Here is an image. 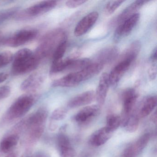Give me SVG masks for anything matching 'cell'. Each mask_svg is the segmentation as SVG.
<instances>
[{
  "label": "cell",
  "mask_w": 157,
  "mask_h": 157,
  "mask_svg": "<svg viewBox=\"0 0 157 157\" xmlns=\"http://www.w3.org/2000/svg\"><path fill=\"white\" fill-rule=\"evenodd\" d=\"M37 98V95L34 94H26L18 97L2 117L0 124H10L25 115L34 105Z\"/></svg>",
  "instance_id": "cell-1"
},
{
  "label": "cell",
  "mask_w": 157,
  "mask_h": 157,
  "mask_svg": "<svg viewBox=\"0 0 157 157\" xmlns=\"http://www.w3.org/2000/svg\"><path fill=\"white\" fill-rule=\"evenodd\" d=\"M104 67L103 65L99 62L91 63L83 69L71 72L56 80L51 85L52 87L62 88L75 87L97 75L101 71Z\"/></svg>",
  "instance_id": "cell-2"
},
{
  "label": "cell",
  "mask_w": 157,
  "mask_h": 157,
  "mask_svg": "<svg viewBox=\"0 0 157 157\" xmlns=\"http://www.w3.org/2000/svg\"><path fill=\"white\" fill-rule=\"evenodd\" d=\"M41 61L31 49H20L13 56L12 74L19 76L29 73L35 70Z\"/></svg>",
  "instance_id": "cell-3"
},
{
  "label": "cell",
  "mask_w": 157,
  "mask_h": 157,
  "mask_svg": "<svg viewBox=\"0 0 157 157\" xmlns=\"http://www.w3.org/2000/svg\"><path fill=\"white\" fill-rule=\"evenodd\" d=\"M67 37L66 33L62 29L50 31L41 38L34 52L35 55L41 61L51 54L53 55L57 47L62 41L67 39Z\"/></svg>",
  "instance_id": "cell-4"
},
{
  "label": "cell",
  "mask_w": 157,
  "mask_h": 157,
  "mask_svg": "<svg viewBox=\"0 0 157 157\" xmlns=\"http://www.w3.org/2000/svg\"><path fill=\"white\" fill-rule=\"evenodd\" d=\"M57 5V2L56 1L41 2L18 12L14 15V19L20 21L32 20L52 10Z\"/></svg>",
  "instance_id": "cell-5"
},
{
  "label": "cell",
  "mask_w": 157,
  "mask_h": 157,
  "mask_svg": "<svg viewBox=\"0 0 157 157\" xmlns=\"http://www.w3.org/2000/svg\"><path fill=\"white\" fill-rule=\"evenodd\" d=\"M38 34V30L35 28L23 29L17 31L9 37L2 38L0 45L10 47H18L34 40Z\"/></svg>",
  "instance_id": "cell-6"
},
{
  "label": "cell",
  "mask_w": 157,
  "mask_h": 157,
  "mask_svg": "<svg viewBox=\"0 0 157 157\" xmlns=\"http://www.w3.org/2000/svg\"><path fill=\"white\" fill-rule=\"evenodd\" d=\"M138 95L136 90L132 88L125 90L122 94L123 111L121 117V124L124 126L128 117L133 112Z\"/></svg>",
  "instance_id": "cell-7"
},
{
  "label": "cell",
  "mask_w": 157,
  "mask_h": 157,
  "mask_svg": "<svg viewBox=\"0 0 157 157\" xmlns=\"http://www.w3.org/2000/svg\"><path fill=\"white\" fill-rule=\"evenodd\" d=\"M140 14L138 13L133 14L118 25L114 34L113 39L116 43L128 36L135 28L138 22Z\"/></svg>",
  "instance_id": "cell-8"
},
{
  "label": "cell",
  "mask_w": 157,
  "mask_h": 157,
  "mask_svg": "<svg viewBox=\"0 0 157 157\" xmlns=\"http://www.w3.org/2000/svg\"><path fill=\"white\" fill-rule=\"evenodd\" d=\"M151 135L147 133L140 137L134 143L124 151L121 157H136L147 146L150 139Z\"/></svg>",
  "instance_id": "cell-9"
},
{
  "label": "cell",
  "mask_w": 157,
  "mask_h": 157,
  "mask_svg": "<svg viewBox=\"0 0 157 157\" xmlns=\"http://www.w3.org/2000/svg\"><path fill=\"white\" fill-rule=\"evenodd\" d=\"M44 81L43 74L40 72H34L22 82L21 90L27 94H34L43 85Z\"/></svg>",
  "instance_id": "cell-10"
},
{
  "label": "cell",
  "mask_w": 157,
  "mask_h": 157,
  "mask_svg": "<svg viewBox=\"0 0 157 157\" xmlns=\"http://www.w3.org/2000/svg\"><path fill=\"white\" fill-rule=\"evenodd\" d=\"M134 61L128 59H120L111 71L110 74H108L110 85L114 86L117 84Z\"/></svg>",
  "instance_id": "cell-11"
},
{
  "label": "cell",
  "mask_w": 157,
  "mask_h": 157,
  "mask_svg": "<svg viewBox=\"0 0 157 157\" xmlns=\"http://www.w3.org/2000/svg\"><path fill=\"white\" fill-rule=\"evenodd\" d=\"M99 17V13L94 11L87 14L78 23L74 29L76 36H81L86 34L95 24Z\"/></svg>",
  "instance_id": "cell-12"
},
{
  "label": "cell",
  "mask_w": 157,
  "mask_h": 157,
  "mask_svg": "<svg viewBox=\"0 0 157 157\" xmlns=\"http://www.w3.org/2000/svg\"><path fill=\"white\" fill-rule=\"evenodd\" d=\"M62 129L57 138L58 147L60 157H75L76 152L71 144L69 138Z\"/></svg>",
  "instance_id": "cell-13"
},
{
  "label": "cell",
  "mask_w": 157,
  "mask_h": 157,
  "mask_svg": "<svg viewBox=\"0 0 157 157\" xmlns=\"http://www.w3.org/2000/svg\"><path fill=\"white\" fill-rule=\"evenodd\" d=\"M109 76L106 72L102 73L100 77L98 87L95 93V99L99 106L104 104L110 87Z\"/></svg>",
  "instance_id": "cell-14"
},
{
  "label": "cell",
  "mask_w": 157,
  "mask_h": 157,
  "mask_svg": "<svg viewBox=\"0 0 157 157\" xmlns=\"http://www.w3.org/2000/svg\"><path fill=\"white\" fill-rule=\"evenodd\" d=\"M95 92L87 91L78 94L71 99L67 103L69 108H75L90 104L95 100Z\"/></svg>",
  "instance_id": "cell-15"
},
{
  "label": "cell",
  "mask_w": 157,
  "mask_h": 157,
  "mask_svg": "<svg viewBox=\"0 0 157 157\" xmlns=\"http://www.w3.org/2000/svg\"><path fill=\"white\" fill-rule=\"evenodd\" d=\"M20 139V135L11 131L0 142V153H9L12 152L18 145Z\"/></svg>",
  "instance_id": "cell-16"
},
{
  "label": "cell",
  "mask_w": 157,
  "mask_h": 157,
  "mask_svg": "<svg viewBox=\"0 0 157 157\" xmlns=\"http://www.w3.org/2000/svg\"><path fill=\"white\" fill-rule=\"evenodd\" d=\"M100 112V106L93 105L85 106L75 115V120L78 123H84L98 115Z\"/></svg>",
  "instance_id": "cell-17"
},
{
  "label": "cell",
  "mask_w": 157,
  "mask_h": 157,
  "mask_svg": "<svg viewBox=\"0 0 157 157\" xmlns=\"http://www.w3.org/2000/svg\"><path fill=\"white\" fill-rule=\"evenodd\" d=\"M113 133L104 127L96 130L92 134L89 140L90 144L94 147H100L105 144L112 137Z\"/></svg>",
  "instance_id": "cell-18"
},
{
  "label": "cell",
  "mask_w": 157,
  "mask_h": 157,
  "mask_svg": "<svg viewBox=\"0 0 157 157\" xmlns=\"http://www.w3.org/2000/svg\"><path fill=\"white\" fill-rule=\"evenodd\" d=\"M148 2L144 0H138L132 2L118 15L116 18V23L119 25L133 14L137 13V11L139 10Z\"/></svg>",
  "instance_id": "cell-19"
},
{
  "label": "cell",
  "mask_w": 157,
  "mask_h": 157,
  "mask_svg": "<svg viewBox=\"0 0 157 157\" xmlns=\"http://www.w3.org/2000/svg\"><path fill=\"white\" fill-rule=\"evenodd\" d=\"M118 51L115 47H110L102 50L97 57L96 62L101 63L104 66L105 64L109 63L116 58L118 56Z\"/></svg>",
  "instance_id": "cell-20"
},
{
  "label": "cell",
  "mask_w": 157,
  "mask_h": 157,
  "mask_svg": "<svg viewBox=\"0 0 157 157\" xmlns=\"http://www.w3.org/2000/svg\"><path fill=\"white\" fill-rule=\"evenodd\" d=\"M156 96L147 97L143 102L139 111L138 112L140 117H145L148 116L157 106Z\"/></svg>",
  "instance_id": "cell-21"
},
{
  "label": "cell",
  "mask_w": 157,
  "mask_h": 157,
  "mask_svg": "<svg viewBox=\"0 0 157 157\" xmlns=\"http://www.w3.org/2000/svg\"><path fill=\"white\" fill-rule=\"evenodd\" d=\"M141 47V44L140 41L138 40L134 41L123 53L121 59H128L134 61L138 56Z\"/></svg>",
  "instance_id": "cell-22"
},
{
  "label": "cell",
  "mask_w": 157,
  "mask_h": 157,
  "mask_svg": "<svg viewBox=\"0 0 157 157\" xmlns=\"http://www.w3.org/2000/svg\"><path fill=\"white\" fill-rule=\"evenodd\" d=\"M140 118V117L138 112H132L123 127L128 132L130 133L135 132L138 128Z\"/></svg>",
  "instance_id": "cell-23"
},
{
  "label": "cell",
  "mask_w": 157,
  "mask_h": 157,
  "mask_svg": "<svg viewBox=\"0 0 157 157\" xmlns=\"http://www.w3.org/2000/svg\"><path fill=\"white\" fill-rule=\"evenodd\" d=\"M121 124V116L116 114H110L106 117L105 128L110 132L113 133Z\"/></svg>",
  "instance_id": "cell-24"
},
{
  "label": "cell",
  "mask_w": 157,
  "mask_h": 157,
  "mask_svg": "<svg viewBox=\"0 0 157 157\" xmlns=\"http://www.w3.org/2000/svg\"><path fill=\"white\" fill-rule=\"evenodd\" d=\"M67 39L63 40L57 47L53 54L52 63L58 62L63 59L65 52L67 50Z\"/></svg>",
  "instance_id": "cell-25"
},
{
  "label": "cell",
  "mask_w": 157,
  "mask_h": 157,
  "mask_svg": "<svg viewBox=\"0 0 157 157\" xmlns=\"http://www.w3.org/2000/svg\"><path fill=\"white\" fill-rule=\"evenodd\" d=\"M19 10V7H13L0 11V25L14 16Z\"/></svg>",
  "instance_id": "cell-26"
},
{
  "label": "cell",
  "mask_w": 157,
  "mask_h": 157,
  "mask_svg": "<svg viewBox=\"0 0 157 157\" xmlns=\"http://www.w3.org/2000/svg\"><path fill=\"white\" fill-rule=\"evenodd\" d=\"M124 1H111L108 2L104 9V13L106 16H109L113 13L116 10L122 5Z\"/></svg>",
  "instance_id": "cell-27"
},
{
  "label": "cell",
  "mask_w": 157,
  "mask_h": 157,
  "mask_svg": "<svg viewBox=\"0 0 157 157\" xmlns=\"http://www.w3.org/2000/svg\"><path fill=\"white\" fill-rule=\"evenodd\" d=\"M68 110L64 107H60L53 111L50 116V120L53 121H60L63 120L67 116Z\"/></svg>",
  "instance_id": "cell-28"
},
{
  "label": "cell",
  "mask_w": 157,
  "mask_h": 157,
  "mask_svg": "<svg viewBox=\"0 0 157 157\" xmlns=\"http://www.w3.org/2000/svg\"><path fill=\"white\" fill-rule=\"evenodd\" d=\"M13 55L10 51H4L0 53V68L8 65L13 60Z\"/></svg>",
  "instance_id": "cell-29"
},
{
  "label": "cell",
  "mask_w": 157,
  "mask_h": 157,
  "mask_svg": "<svg viewBox=\"0 0 157 157\" xmlns=\"http://www.w3.org/2000/svg\"><path fill=\"white\" fill-rule=\"evenodd\" d=\"M11 92V88L9 86L0 87V100L8 98Z\"/></svg>",
  "instance_id": "cell-30"
},
{
  "label": "cell",
  "mask_w": 157,
  "mask_h": 157,
  "mask_svg": "<svg viewBox=\"0 0 157 157\" xmlns=\"http://www.w3.org/2000/svg\"><path fill=\"white\" fill-rule=\"evenodd\" d=\"M84 0H78V1H68L66 2V5L68 8L71 9H75L79 7L86 2Z\"/></svg>",
  "instance_id": "cell-31"
},
{
  "label": "cell",
  "mask_w": 157,
  "mask_h": 157,
  "mask_svg": "<svg viewBox=\"0 0 157 157\" xmlns=\"http://www.w3.org/2000/svg\"><path fill=\"white\" fill-rule=\"evenodd\" d=\"M157 62H151V64L148 70V75L150 78L154 80L157 75Z\"/></svg>",
  "instance_id": "cell-32"
},
{
  "label": "cell",
  "mask_w": 157,
  "mask_h": 157,
  "mask_svg": "<svg viewBox=\"0 0 157 157\" xmlns=\"http://www.w3.org/2000/svg\"><path fill=\"white\" fill-rule=\"evenodd\" d=\"M9 74L6 72H1L0 73V83L5 82L9 78Z\"/></svg>",
  "instance_id": "cell-33"
},
{
  "label": "cell",
  "mask_w": 157,
  "mask_h": 157,
  "mask_svg": "<svg viewBox=\"0 0 157 157\" xmlns=\"http://www.w3.org/2000/svg\"><path fill=\"white\" fill-rule=\"evenodd\" d=\"M49 127L50 130H52V131L56 130L57 128V124L56 122L50 120Z\"/></svg>",
  "instance_id": "cell-34"
},
{
  "label": "cell",
  "mask_w": 157,
  "mask_h": 157,
  "mask_svg": "<svg viewBox=\"0 0 157 157\" xmlns=\"http://www.w3.org/2000/svg\"><path fill=\"white\" fill-rule=\"evenodd\" d=\"M19 154L16 151H12L9 153L5 157H18Z\"/></svg>",
  "instance_id": "cell-35"
},
{
  "label": "cell",
  "mask_w": 157,
  "mask_h": 157,
  "mask_svg": "<svg viewBox=\"0 0 157 157\" xmlns=\"http://www.w3.org/2000/svg\"><path fill=\"white\" fill-rule=\"evenodd\" d=\"M157 113H156V112H155L154 113H153V115L151 116V120L153 122V123L156 124V123H157Z\"/></svg>",
  "instance_id": "cell-36"
},
{
  "label": "cell",
  "mask_w": 157,
  "mask_h": 157,
  "mask_svg": "<svg viewBox=\"0 0 157 157\" xmlns=\"http://www.w3.org/2000/svg\"><path fill=\"white\" fill-rule=\"evenodd\" d=\"M21 157H33V156L32 155L31 152L29 151H28L25 152Z\"/></svg>",
  "instance_id": "cell-37"
},
{
  "label": "cell",
  "mask_w": 157,
  "mask_h": 157,
  "mask_svg": "<svg viewBox=\"0 0 157 157\" xmlns=\"http://www.w3.org/2000/svg\"><path fill=\"white\" fill-rule=\"evenodd\" d=\"M33 157H45L43 154H38L35 156H33Z\"/></svg>",
  "instance_id": "cell-38"
},
{
  "label": "cell",
  "mask_w": 157,
  "mask_h": 157,
  "mask_svg": "<svg viewBox=\"0 0 157 157\" xmlns=\"http://www.w3.org/2000/svg\"><path fill=\"white\" fill-rule=\"evenodd\" d=\"M2 36L1 34L0 33V43H1V42L2 40Z\"/></svg>",
  "instance_id": "cell-39"
}]
</instances>
